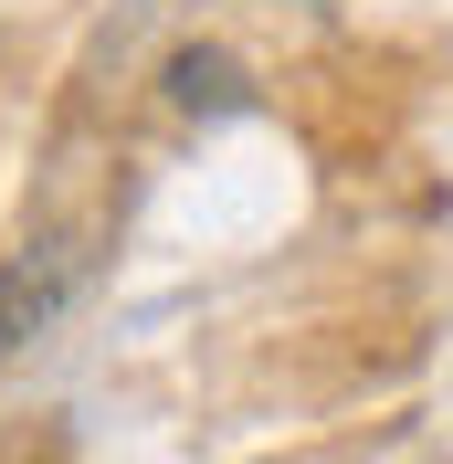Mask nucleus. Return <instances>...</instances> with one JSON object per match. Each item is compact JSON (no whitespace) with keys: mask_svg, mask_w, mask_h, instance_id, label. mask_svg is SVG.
I'll use <instances>...</instances> for the list:
<instances>
[{"mask_svg":"<svg viewBox=\"0 0 453 464\" xmlns=\"http://www.w3.org/2000/svg\"><path fill=\"white\" fill-rule=\"evenodd\" d=\"M32 317H43V285H32V264H0V348L32 338Z\"/></svg>","mask_w":453,"mask_h":464,"instance_id":"f03ea898","label":"nucleus"},{"mask_svg":"<svg viewBox=\"0 0 453 464\" xmlns=\"http://www.w3.org/2000/svg\"><path fill=\"white\" fill-rule=\"evenodd\" d=\"M169 106H190V116H232V106H243V63L211 53V43L169 53Z\"/></svg>","mask_w":453,"mask_h":464,"instance_id":"f257e3e1","label":"nucleus"}]
</instances>
